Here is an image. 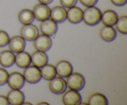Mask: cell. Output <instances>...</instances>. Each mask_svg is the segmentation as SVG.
Wrapping results in <instances>:
<instances>
[{
  "label": "cell",
  "instance_id": "1",
  "mask_svg": "<svg viewBox=\"0 0 127 105\" xmlns=\"http://www.w3.org/2000/svg\"><path fill=\"white\" fill-rule=\"evenodd\" d=\"M101 14L100 10L95 6L86 7L83 10V21L88 25H96L100 22Z\"/></svg>",
  "mask_w": 127,
  "mask_h": 105
},
{
  "label": "cell",
  "instance_id": "2",
  "mask_svg": "<svg viewBox=\"0 0 127 105\" xmlns=\"http://www.w3.org/2000/svg\"><path fill=\"white\" fill-rule=\"evenodd\" d=\"M66 79L67 87L76 91L83 90L86 85V80L84 76L78 72H73Z\"/></svg>",
  "mask_w": 127,
  "mask_h": 105
},
{
  "label": "cell",
  "instance_id": "3",
  "mask_svg": "<svg viewBox=\"0 0 127 105\" xmlns=\"http://www.w3.org/2000/svg\"><path fill=\"white\" fill-rule=\"evenodd\" d=\"M22 75L27 82L32 84L39 82L42 79L40 69L33 65H29L24 68Z\"/></svg>",
  "mask_w": 127,
  "mask_h": 105
},
{
  "label": "cell",
  "instance_id": "4",
  "mask_svg": "<svg viewBox=\"0 0 127 105\" xmlns=\"http://www.w3.org/2000/svg\"><path fill=\"white\" fill-rule=\"evenodd\" d=\"M48 85L49 90L56 95L63 93L67 88L66 80L60 76H56L53 79L50 80Z\"/></svg>",
  "mask_w": 127,
  "mask_h": 105
},
{
  "label": "cell",
  "instance_id": "5",
  "mask_svg": "<svg viewBox=\"0 0 127 105\" xmlns=\"http://www.w3.org/2000/svg\"><path fill=\"white\" fill-rule=\"evenodd\" d=\"M62 100L65 105H79L82 101V98L78 91L69 89L63 92Z\"/></svg>",
  "mask_w": 127,
  "mask_h": 105
},
{
  "label": "cell",
  "instance_id": "6",
  "mask_svg": "<svg viewBox=\"0 0 127 105\" xmlns=\"http://www.w3.org/2000/svg\"><path fill=\"white\" fill-rule=\"evenodd\" d=\"M33 44L36 50L46 52L52 47V40L49 36L42 33L33 40Z\"/></svg>",
  "mask_w": 127,
  "mask_h": 105
},
{
  "label": "cell",
  "instance_id": "7",
  "mask_svg": "<svg viewBox=\"0 0 127 105\" xmlns=\"http://www.w3.org/2000/svg\"><path fill=\"white\" fill-rule=\"evenodd\" d=\"M25 82L22 74L14 71L9 74L6 84L11 89H21L24 86Z\"/></svg>",
  "mask_w": 127,
  "mask_h": 105
},
{
  "label": "cell",
  "instance_id": "8",
  "mask_svg": "<svg viewBox=\"0 0 127 105\" xmlns=\"http://www.w3.org/2000/svg\"><path fill=\"white\" fill-rule=\"evenodd\" d=\"M32 12L34 16V18L37 21L42 22L50 18V8L47 4L39 2L33 6Z\"/></svg>",
  "mask_w": 127,
  "mask_h": 105
},
{
  "label": "cell",
  "instance_id": "9",
  "mask_svg": "<svg viewBox=\"0 0 127 105\" xmlns=\"http://www.w3.org/2000/svg\"><path fill=\"white\" fill-rule=\"evenodd\" d=\"M21 36L27 41H33L39 35L38 28L32 23L24 25L20 30Z\"/></svg>",
  "mask_w": 127,
  "mask_h": 105
},
{
  "label": "cell",
  "instance_id": "10",
  "mask_svg": "<svg viewBox=\"0 0 127 105\" xmlns=\"http://www.w3.org/2000/svg\"><path fill=\"white\" fill-rule=\"evenodd\" d=\"M55 69L57 75L62 77H67L73 72L72 64L69 61L64 59L60 60L56 63Z\"/></svg>",
  "mask_w": 127,
  "mask_h": 105
},
{
  "label": "cell",
  "instance_id": "11",
  "mask_svg": "<svg viewBox=\"0 0 127 105\" xmlns=\"http://www.w3.org/2000/svg\"><path fill=\"white\" fill-rule=\"evenodd\" d=\"M40 30L42 34L49 37L53 36L57 33L58 30V25L51 19H47L42 21L40 23Z\"/></svg>",
  "mask_w": 127,
  "mask_h": 105
},
{
  "label": "cell",
  "instance_id": "12",
  "mask_svg": "<svg viewBox=\"0 0 127 105\" xmlns=\"http://www.w3.org/2000/svg\"><path fill=\"white\" fill-rule=\"evenodd\" d=\"M83 11L79 7L74 6L66 11V19L73 24L79 23L83 21Z\"/></svg>",
  "mask_w": 127,
  "mask_h": 105
},
{
  "label": "cell",
  "instance_id": "13",
  "mask_svg": "<svg viewBox=\"0 0 127 105\" xmlns=\"http://www.w3.org/2000/svg\"><path fill=\"white\" fill-rule=\"evenodd\" d=\"M7 44L11 51L17 53L24 50L26 44L25 40L21 36L15 35L10 38Z\"/></svg>",
  "mask_w": 127,
  "mask_h": 105
},
{
  "label": "cell",
  "instance_id": "14",
  "mask_svg": "<svg viewBox=\"0 0 127 105\" xmlns=\"http://www.w3.org/2000/svg\"><path fill=\"white\" fill-rule=\"evenodd\" d=\"M50 18L56 23H63L66 20V10L62 6H53L50 9Z\"/></svg>",
  "mask_w": 127,
  "mask_h": 105
},
{
  "label": "cell",
  "instance_id": "15",
  "mask_svg": "<svg viewBox=\"0 0 127 105\" xmlns=\"http://www.w3.org/2000/svg\"><path fill=\"white\" fill-rule=\"evenodd\" d=\"M9 103L12 105H21L25 100V95L20 89H11L7 93Z\"/></svg>",
  "mask_w": 127,
  "mask_h": 105
},
{
  "label": "cell",
  "instance_id": "16",
  "mask_svg": "<svg viewBox=\"0 0 127 105\" xmlns=\"http://www.w3.org/2000/svg\"><path fill=\"white\" fill-rule=\"evenodd\" d=\"M31 63L38 68H41L48 62V57L44 51L36 50L31 54Z\"/></svg>",
  "mask_w": 127,
  "mask_h": 105
},
{
  "label": "cell",
  "instance_id": "17",
  "mask_svg": "<svg viewBox=\"0 0 127 105\" xmlns=\"http://www.w3.org/2000/svg\"><path fill=\"white\" fill-rule=\"evenodd\" d=\"M119 16L114 10L106 9L102 12L100 21L104 25L113 26L116 23Z\"/></svg>",
  "mask_w": 127,
  "mask_h": 105
},
{
  "label": "cell",
  "instance_id": "18",
  "mask_svg": "<svg viewBox=\"0 0 127 105\" xmlns=\"http://www.w3.org/2000/svg\"><path fill=\"white\" fill-rule=\"evenodd\" d=\"M99 36L105 42H111L116 38L117 31L112 26L104 25L100 28Z\"/></svg>",
  "mask_w": 127,
  "mask_h": 105
},
{
  "label": "cell",
  "instance_id": "19",
  "mask_svg": "<svg viewBox=\"0 0 127 105\" xmlns=\"http://www.w3.org/2000/svg\"><path fill=\"white\" fill-rule=\"evenodd\" d=\"M15 62V55L12 51L4 49L0 51V64L4 67H10Z\"/></svg>",
  "mask_w": 127,
  "mask_h": 105
},
{
  "label": "cell",
  "instance_id": "20",
  "mask_svg": "<svg viewBox=\"0 0 127 105\" xmlns=\"http://www.w3.org/2000/svg\"><path fill=\"white\" fill-rule=\"evenodd\" d=\"M15 64L19 68L27 67L31 64V56L24 50L16 53L15 55Z\"/></svg>",
  "mask_w": 127,
  "mask_h": 105
},
{
  "label": "cell",
  "instance_id": "21",
  "mask_svg": "<svg viewBox=\"0 0 127 105\" xmlns=\"http://www.w3.org/2000/svg\"><path fill=\"white\" fill-rule=\"evenodd\" d=\"M87 103L89 105H107L109 101L102 93L95 92L89 95Z\"/></svg>",
  "mask_w": 127,
  "mask_h": 105
},
{
  "label": "cell",
  "instance_id": "22",
  "mask_svg": "<svg viewBox=\"0 0 127 105\" xmlns=\"http://www.w3.org/2000/svg\"><path fill=\"white\" fill-rule=\"evenodd\" d=\"M17 17H18L19 21L23 25L32 23L35 19L32 10L27 8L21 10L19 12Z\"/></svg>",
  "mask_w": 127,
  "mask_h": 105
},
{
  "label": "cell",
  "instance_id": "23",
  "mask_svg": "<svg viewBox=\"0 0 127 105\" xmlns=\"http://www.w3.org/2000/svg\"><path fill=\"white\" fill-rule=\"evenodd\" d=\"M40 72L42 78L47 80H51L57 76L55 67L48 63L41 67Z\"/></svg>",
  "mask_w": 127,
  "mask_h": 105
},
{
  "label": "cell",
  "instance_id": "24",
  "mask_svg": "<svg viewBox=\"0 0 127 105\" xmlns=\"http://www.w3.org/2000/svg\"><path fill=\"white\" fill-rule=\"evenodd\" d=\"M115 29L119 33L122 34H127V16L123 15L118 18L117 21L115 25Z\"/></svg>",
  "mask_w": 127,
  "mask_h": 105
},
{
  "label": "cell",
  "instance_id": "25",
  "mask_svg": "<svg viewBox=\"0 0 127 105\" xmlns=\"http://www.w3.org/2000/svg\"><path fill=\"white\" fill-rule=\"evenodd\" d=\"M9 39L10 37L7 32L2 30H0V47L2 48L7 45Z\"/></svg>",
  "mask_w": 127,
  "mask_h": 105
},
{
  "label": "cell",
  "instance_id": "26",
  "mask_svg": "<svg viewBox=\"0 0 127 105\" xmlns=\"http://www.w3.org/2000/svg\"><path fill=\"white\" fill-rule=\"evenodd\" d=\"M9 74L7 70L2 67H0V86L5 85L7 83Z\"/></svg>",
  "mask_w": 127,
  "mask_h": 105
},
{
  "label": "cell",
  "instance_id": "27",
  "mask_svg": "<svg viewBox=\"0 0 127 105\" xmlns=\"http://www.w3.org/2000/svg\"><path fill=\"white\" fill-rule=\"evenodd\" d=\"M78 0H60L61 6L64 8H69L76 6Z\"/></svg>",
  "mask_w": 127,
  "mask_h": 105
},
{
  "label": "cell",
  "instance_id": "28",
  "mask_svg": "<svg viewBox=\"0 0 127 105\" xmlns=\"http://www.w3.org/2000/svg\"><path fill=\"white\" fill-rule=\"evenodd\" d=\"M79 2L86 7L94 6L98 2L99 0H79Z\"/></svg>",
  "mask_w": 127,
  "mask_h": 105
},
{
  "label": "cell",
  "instance_id": "29",
  "mask_svg": "<svg viewBox=\"0 0 127 105\" xmlns=\"http://www.w3.org/2000/svg\"><path fill=\"white\" fill-rule=\"evenodd\" d=\"M110 2L117 6H123L127 2V0H110Z\"/></svg>",
  "mask_w": 127,
  "mask_h": 105
},
{
  "label": "cell",
  "instance_id": "30",
  "mask_svg": "<svg viewBox=\"0 0 127 105\" xmlns=\"http://www.w3.org/2000/svg\"><path fill=\"white\" fill-rule=\"evenodd\" d=\"M9 103L8 100L7 96L3 95H0V105H8Z\"/></svg>",
  "mask_w": 127,
  "mask_h": 105
},
{
  "label": "cell",
  "instance_id": "31",
  "mask_svg": "<svg viewBox=\"0 0 127 105\" xmlns=\"http://www.w3.org/2000/svg\"><path fill=\"white\" fill-rule=\"evenodd\" d=\"M53 0H38V2L40 3H42V4H49L52 3L53 2Z\"/></svg>",
  "mask_w": 127,
  "mask_h": 105
},
{
  "label": "cell",
  "instance_id": "32",
  "mask_svg": "<svg viewBox=\"0 0 127 105\" xmlns=\"http://www.w3.org/2000/svg\"><path fill=\"white\" fill-rule=\"evenodd\" d=\"M37 105H49V103H48L46 102V101H40V102L37 103Z\"/></svg>",
  "mask_w": 127,
  "mask_h": 105
},
{
  "label": "cell",
  "instance_id": "33",
  "mask_svg": "<svg viewBox=\"0 0 127 105\" xmlns=\"http://www.w3.org/2000/svg\"><path fill=\"white\" fill-rule=\"evenodd\" d=\"M22 105H32V103H31L28 102V101H24L23 103L22 104Z\"/></svg>",
  "mask_w": 127,
  "mask_h": 105
},
{
  "label": "cell",
  "instance_id": "34",
  "mask_svg": "<svg viewBox=\"0 0 127 105\" xmlns=\"http://www.w3.org/2000/svg\"><path fill=\"white\" fill-rule=\"evenodd\" d=\"M80 105H88V103H85V102H84V101H81V103H80Z\"/></svg>",
  "mask_w": 127,
  "mask_h": 105
}]
</instances>
